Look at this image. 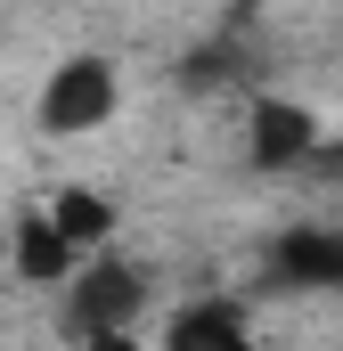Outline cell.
I'll return each instance as SVG.
<instances>
[{
  "label": "cell",
  "instance_id": "cell-1",
  "mask_svg": "<svg viewBox=\"0 0 343 351\" xmlns=\"http://www.w3.org/2000/svg\"><path fill=\"white\" fill-rule=\"evenodd\" d=\"M123 114V66L106 49H74L41 74V98H33V123L49 139H90Z\"/></svg>",
  "mask_w": 343,
  "mask_h": 351
},
{
  "label": "cell",
  "instance_id": "cell-2",
  "mask_svg": "<svg viewBox=\"0 0 343 351\" xmlns=\"http://www.w3.org/2000/svg\"><path fill=\"white\" fill-rule=\"evenodd\" d=\"M139 311H147V269L123 262L115 245H98V254L66 278V335H82V343H115V335H131Z\"/></svg>",
  "mask_w": 343,
  "mask_h": 351
},
{
  "label": "cell",
  "instance_id": "cell-3",
  "mask_svg": "<svg viewBox=\"0 0 343 351\" xmlns=\"http://www.w3.org/2000/svg\"><path fill=\"white\" fill-rule=\"evenodd\" d=\"M270 294H343V221H278L261 245Z\"/></svg>",
  "mask_w": 343,
  "mask_h": 351
},
{
  "label": "cell",
  "instance_id": "cell-4",
  "mask_svg": "<svg viewBox=\"0 0 343 351\" xmlns=\"http://www.w3.org/2000/svg\"><path fill=\"white\" fill-rule=\"evenodd\" d=\"M319 139H327V123L303 98H278V90L246 98V164L254 172H303L319 156Z\"/></svg>",
  "mask_w": 343,
  "mask_h": 351
},
{
  "label": "cell",
  "instance_id": "cell-5",
  "mask_svg": "<svg viewBox=\"0 0 343 351\" xmlns=\"http://www.w3.org/2000/svg\"><path fill=\"white\" fill-rule=\"evenodd\" d=\"M90 254L66 237V221L49 213V204H25L16 221H8V269L25 278V286H66Z\"/></svg>",
  "mask_w": 343,
  "mask_h": 351
},
{
  "label": "cell",
  "instance_id": "cell-6",
  "mask_svg": "<svg viewBox=\"0 0 343 351\" xmlns=\"http://www.w3.org/2000/svg\"><path fill=\"white\" fill-rule=\"evenodd\" d=\"M246 335H254V311H246L237 294H196V302H180V311L164 319V343L172 351H213V343L237 351Z\"/></svg>",
  "mask_w": 343,
  "mask_h": 351
},
{
  "label": "cell",
  "instance_id": "cell-7",
  "mask_svg": "<svg viewBox=\"0 0 343 351\" xmlns=\"http://www.w3.org/2000/svg\"><path fill=\"white\" fill-rule=\"evenodd\" d=\"M49 213L66 221V237H74L82 254L115 245V196H98V188H58V196H49Z\"/></svg>",
  "mask_w": 343,
  "mask_h": 351
},
{
  "label": "cell",
  "instance_id": "cell-8",
  "mask_svg": "<svg viewBox=\"0 0 343 351\" xmlns=\"http://www.w3.org/2000/svg\"><path fill=\"white\" fill-rule=\"evenodd\" d=\"M0 269H8V213H0Z\"/></svg>",
  "mask_w": 343,
  "mask_h": 351
}]
</instances>
